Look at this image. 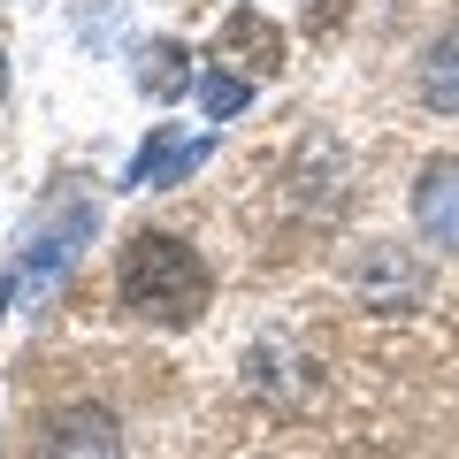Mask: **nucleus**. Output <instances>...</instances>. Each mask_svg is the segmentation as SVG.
Returning <instances> with one entry per match:
<instances>
[{"mask_svg":"<svg viewBox=\"0 0 459 459\" xmlns=\"http://www.w3.org/2000/svg\"><path fill=\"white\" fill-rule=\"evenodd\" d=\"M344 8H352V0H307V31H314V39H329V31L344 23Z\"/></svg>","mask_w":459,"mask_h":459,"instance_id":"obj_11","label":"nucleus"},{"mask_svg":"<svg viewBox=\"0 0 459 459\" xmlns=\"http://www.w3.org/2000/svg\"><path fill=\"white\" fill-rule=\"evenodd\" d=\"M421 108L459 115V31H444L437 47L421 54Z\"/></svg>","mask_w":459,"mask_h":459,"instance_id":"obj_7","label":"nucleus"},{"mask_svg":"<svg viewBox=\"0 0 459 459\" xmlns=\"http://www.w3.org/2000/svg\"><path fill=\"white\" fill-rule=\"evenodd\" d=\"M214 62H246L253 77H276L283 69V31L261 16V8H238V16L214 31Z\"/></svg>","mask_w":459,"mask_h":459,"instance_id":"obj_6","label":"nucleus"},{"mask_svg":"<svg viewBox=\"0 0 459 459\" xmlns=\"http://www.w3.org/2000/svg\"><path fill=\"white\" fill-rule=\"evenodd\" d=\"M31 459H123V429L108 406H54L39 421Z\"/></svg>","mask_w":459,"mask_h":459,"instance_id":"obj_3","label":"nucleus"},{"mask_svg":"<svg viewBox=\"0 0 459 459\" xmlns=\"http://www.w3.org/2000/svg\"><path fill=\"white\" fill-rule=\"evenodd\" d=\"M115 291L138 322L153 329H192L214 299V268L199 261V246H184L177 230H138L123 261H115Z\"/></svg>","mask_w":459,"mask_h":459,"instance_id":"obj_1","label":"nucleus"},{"mask_svg":"<svg viewBox=\"0 0 459 459\" xmlns=\"http://www.w3.org/2000/svg\"><path fill=\"white\" fill-rule=\"evenodd\" d=\"M92 230H100V207H92V199H77V192L54 199V214L23 238V261H16V276H8V299H31V307H39V299L77 268V253L92 246Z\"/></svg>","mask_w":459,"mask_h":459,"instance_id":"obj_2","label":"nucleus"},{"mask_svg":"<svg viewBox=\"0 0 459 459\" xmlns=\"http://www.w3.org/2000/svg\"><path fill=\"white\" fill-rule=\"evenodd\" d=\"M207 161H214V131H153L146 146L131 153L123 184H131V192H169V184L199 177Z\"/></svg>","mask_w":459,"mask_h":459,"instance_id":"obj_4","label":"nucleus"},{"mask_svg":"<svg viewBox=\"0 0 459 459\" xmlns=\"http://www.w3.org/2000/svg\"><path fill=\"white\" fill-rule=\"evenodd\" d=\"M0 100H8V54H0Z\"/></svg>","mask_w":459,"mask_h":459,"instance_id":"obj_12","label":"nucleus"},{"mask_svg":"<svg viewBox=\"0 0 459 459\" xmlns=\"http://www.w3.org/2000/svg\"><path fill=\"white\" fill-rule=\"evenodd\" d=\"M192 92H199V108H207V123H230V115L253 108V77H246V69H230V62H207Z\"/></svg>","mask_w":459,"mask_h":459,"instance_id":"obj_8","label":"nucleus"},{"mask_svg":"<svg viewBox=\"0 0 459 459\" xmlns=\"http://www.w3.org/2000/svg\"><path fill=\"white\" fill-rule=\"evenodd\" d=\"M138 84H146L153 100H177L184 84H199V77L184 69V47H177V39H153V47L138 54Z\"/></svg>","mask_w":459,"mask_h":459,"instance_id":"obj_9","label":"nucleus"},{"mask_svg":"<svg viewBox=\"0 0 459 459\" xmlns=\"http://www.w3.org/2000/svg\"><path fill=\"white\" fill-rule=\"evenodd\" d=\"M413 230L437 253H459V161H429L413 184Z\"/></svg>","mask_w":459,"mask_h":459,"instance_id":"obj_5","label":"nucleus"},{"mask_svg":"<svg viewBox=\"0 0 459 459\" xmlns=\"http://www.w3.org/2000/svg\"><path fill=\"white\" fill-rule=\"evenodd\" d=\"M368 299H376V307H391V299H421V268L398 261V253L383 246L376 261H368Z\"/></svg>","mask_w":459,"mask_h":459,"instance_id":"obj_10","label":"nucleus"},{"mask_svg":"<svg viewBox=\"0 0 459 459\" xmlns=\"http://www.w3.org/2000/svg\"><path fill=\"white\" fill-rule=\"evenodd\" d=\"M0 307H8V283H0Z\"/></svg>","mask_w":459,"mask_h":459,"instance_id":"obj_13","label":"nucleus"}]
</instances>
